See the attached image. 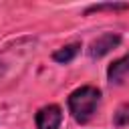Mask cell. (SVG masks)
Segmentation results:
<instances>
[{
	"instance_id": "6da1fadb",
	"label": "cell",
	"mask_w": 129,
	"mask_h": 129,
	"mask_svg": "<svg viewBox=\"0 0 129 129\" xmlns=\"http://www.w3.org/2000/svg\"><path fill=\"white\" fill-rule=\"evenodd\" d=\"M99 89L95 87H81L77 89L75 93H71L69 97V107H71V113L73 117L79 121V123H85L93 117L97 105H99Z\"/></svg>"
},
{
	"instance_id": "7a4b0ae2",
	"label": "cell",
	"mask_w": 129,
	"mask_h": 129,
	"mask_svg": "<svg viewBox=\"0 0 129 129\" xmlns=\"http://www.w3.org/2000/svg\"><path fill=\"white\" fill-rule=\"evenodd\" d=\"M60 121H62V113H60V107H56V105L42 107L36 113V127L38 129H58Z\"/></svg>"
},
{
	"instance_id": "3957f363",
	"label": "cell",
	"mask_w": 129,
	"mask_h": 129,
	"mask_svg": "<svg viewBox=\"0 0 129 129\" xmlns=\"http://www.w3.org/2000/svg\"><path fill=\"white\" fill-rule=\"evenodd\" d=\"M119 42H121L119 34H113V32H109V34H103V36H99L97 40H93V42H91L89 54H91L93 58H99V56L107 54L109 50H113V48H115Z\"/></svg>"
},
{
	"instance_id": "277c9868",
	"label": "cell",
	"mask_w": 129,
	"mask_h": 129,
	"mask_svg": "<svg viewBox=\"0 0 129 129\" xmlns=\"http://www.w3.org/2000/svg\"><path fill=\"white\" fill-rule=\"evenodd\" d=\"M107 75H109V81L115 83V85L127 81V79H129V54L123 56V58H119L117 62H113V64L109 67V73H107Z\"/></svg>"
},
{
	"instance_id": "5b68a950",
	"label": "cell",
	"mask_w": 129,
	"mask_h": 129,
	"mask_svg": "<svg viewBox=\"0 0 129 129\" xmlns=\"http://www.w3.org/2000/svg\"><path fill=\"white\" fill-rule=\"evenodd\" d=\"M79 44H69V46H62V48H58L54 54H52V58L56 60V62H69V60H73L75 56H77V52H79Z\"/></svg>"
},
{
	"instance_id": "8992f818",
	"label": "cell",
	"mask_w": 129,
	"mask_h": 129,
	"mask_svg": "<svg viewBox=\"0 0 129 129\" xmlns=\"http://www.w3.org/2000/svg\"><path fill=\"white\" fill-rule=\"evenodd\" d=\"M115 123H117V125L129 123V103H125V105H121V107L117 109V113H115Z\"/></svg>"
},
{
	"instance_id": "52a82bcc",
	"label": "cell",
	"mask_w": 129,
	"mask_h": 129,
	"mask_svg": "<svg viewBox=\"0 0 129 129\" xmlns=\"http://www.w3.org/2000/svg\"><path fill=\"white\" fill-rule=\"evenodd\" d=\"M129 4H97V6H91L87 12H99V10H127Z\"/></svg>"
}]
</instances>
